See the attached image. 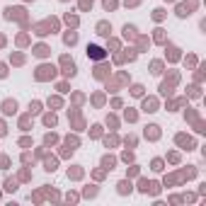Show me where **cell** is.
Listing matches in <instances>:
<instances>
[{
    "mask_svg": "<svg viewBox=\"0 0 206 206\" xmlns=\"http://www.w3.org/2000/svg\"><path fill=\"white\" fill-rule=\"evenodd\" d=\"M87 56L95 58V61H102V58H104V49L95 46V44H90V46H87Z\"/></svg>",
    "mask_w": 206,
    "mask_h": 206,
    "instance_id": "1",
    "label": "cell"
},
{
    "mask_svg": "<svg viewBox=\"0 0 206 206\" xmlns=\"http://www.w3.org/2000/svg\"><path fill=\"white\" fill-rule=\"evenodd\" d=\"M2 112H5V114H15V112H17V102H15V100H7V102L2 104Z\"/></svg>",
    "mask_w": 206,
    "mask_h": 206,
    "instance_id": "2",
    "label": "cell"
},
{
    "mask_svg": "<svg viewBox=\"0 0 206 206\" xmlns=\"http://www.w3.org/2000/svg\"><path fill=\"white\" fill-rule=\"evenodd\" d=\"M109 32H112V27H109L107 22H100V24H97V34H102V36H109Z\"/></svg>",
    "mask_w": 206,
    "mask_h": 206,
    "instance_id": "3",
    "label": "cell"
},
{
    "mask_svg": "<svg viewBox=\"0 0 206 206\" xmlns=\"http://www.w3.org/2000/svg\"><path fill=\"white\" fill-rule=\"evenodd\" d=\"M114 163H116V160H114V158H109V155H104V158H102V165L107 167V170H112V167H114Z\"/></svg>",
    "mask_w": 206,
    "mask_h": 206,
    "instance_id": "4",
    "label": "cell"
},
{
    "mask_svg": "<svg viewBox=\"0 0 206 206\" xmlns=\"http://www.w3.org/2000/svg\"><path fill=\"white\" fill-rule=\"evenodd\" d=\"M143 109H145V112H158V109H155V100H145V102H143Z\"/></svg>",
    "mask_w": 206,
    "mask_h": 206,
    "instance_id": "5",
    "label": "cell"
},
{
    "mask_svg": "<svg viewBox=\"0 0 206 206\" xmlns=\"http://www.w3.org/2000/svg\"><path fill=\"white\" fill-rule=\"evenodd\" d=\"M44 124H46V126H56V116H53V114H46V116H44Z\"/></svg>",
    "mask_w": 206,
    "mask_h": 206,
    "instance_id": "6",
    "label": "cell"
},
{
    "mask_svg": "<svg viewBox=\"0 0 206 206\" xmlns=\"http://www.w3.org/2000/svg\"><path fill=\"white\" fill-rule=\"evenodd\" d=\"M119 192H121V194L131 192V182H119Z\"/></svg>",
    "mask_w": 206,
    "mask_h": 206,
    "instance_id": "7",
    "label": "cell"
},
{
    "mask_svg": "<svg viewBox=\"0 0 206 206\" xmlns=\"http://www.w3.org/2000/svg\"><path fill=\"white\" fill-rule=\"evenodd\" d=\"M145 136H150V138H158V126H148V129H145Z\"/></svg>",
    "mask_w": 206,
    "mask_h": 206,
    "instance_id": "8",
    "label": "cell"
},
{
    "mask_svg": "<svg viewBox=\"0 0 206 206\" xmlns=\"http://www.w3.org/2000/svg\"><path fill=\"white\" fill-rule=\"evenodd\" d=\"M29 112H32V114H39V112H41V104H39V102H32V104H29Z\"/></svg>",
    "mask_w": 206,
    "mask_h": 206,
    "instance_id": "9",
    "label": "cell"
},
{
    "mask_svg": "<svg viewBox=\"0 0 206 206\" xmlns=\"http://www.w3.org/2000/svg\"><path fill=\"white\" fill-rule=\"evenodd\" d=\"M75 41H78V34H75V32L66 34V44H75Z\"/></svg>",
    "mask_w": 206,
    "mask_h": 206,
    "instance_id": "10",
    "label": "cell"
},
{
    "mask_svg": "<svg viewBox=\"0 0 206 206\" xmlns=\"http://www.w3.org/2000/svg\"><path fill=\"white\" fill-rule=\"evenodd\" d=\"M131 95L141 97V95H143V87H141V85H134V87H131Z\"/></svg>",
    "mask_w": 206,
    "mask_h": 206,
    "instance_id": "11",
    "label": "cell"
},
{
    "mask_svg": "<svg viewBox=\"0 0 206 206\" xmlns=\"http://www.w3.org/2000/svg\"><path fill=\"white\" fill-rule=\"evenodd\" d=\"M46 170H49V172L56 170V160H46Z\"/></svg>",
    "mask_w": 206,
    "mask_h": 206,
    "instance_id": "12",
    "label": "cell"
},
{
    "mask_svg": "<svg viewBox=\"0 0 206 206\" xmlns=\"http://www.w3.org/2000/svg\"><path fill=\"white\" fill-rule=\"evenodd\" d=\"M153 170H155V172L163 170V160H153Z\"/></svg>",
    "mask_w": 206,
    "mask_h": 206,
    "instance_id": "13",
    "label": "cell"
},
{
    "mask_svg": "<svg viewBox=\"0 0 206 206\" xmlns=\"http://www.w3.org/2000/svg\"><path fill=\"white\" fill-rule=\"evenodd\" d=\"M5 189H7V192H15L17 187H15V182H10V179H7V182H5Z\"/></svg>",
    "mask_w": 206,
    "mask_h": 206,
    "instance_id": "14",
    "label": "cell"
},
{
    "mask_svg": "<svg viewBox=\"0 0 206 206\" xmlns=\"http://www.w3.org/2000/svg\"><path fill=\"white\" fill-rule=\"evenodd\" d=\"M104 7H107V10H112V7H116V2H114V0H104Z\"/></svg>",
    "mask_w": 206,
    "mask_h": 206,
    "instance_id": "15",
    "label": "cell"
},
{
    "mask_svg": "<svg viewBox=\"0 0 206 206\" xmlns=\"http://www.w3.org/2000/svg\"><path fill=\"white\" fill-rule=\"evenodd\" d=\"M5 75H7V70H5V66L0 63V78H5Z\"/></svg>",
    "mask_w": 206,
    "mask_h": 206,
    "instance_id": "16",
    "label": "cell"
},
{
    "mask_svg": "<svg viewBox=\"0 0 206 206\" xmlns=\"http://www.w3.org/2000/svg\"><path fill=\"white\" fill-rule=\"evenodd\" d=\"M2 134H5V126H2V121H0V136H2Z\"/></svg>",
    "mask_w": 206,
    "mask_h": 206,
    "instance_id": "17",
    "label": "cell"
},
{
    "mask_svg": "<svg viewBox=\"0 0 206 206\" xmlns=\"http://www.w3.org/2000/svg\"><path fill=\"white\" fill-rule=\"evenodd\" d=\"M170 2H172V0H170Z\"/></svg>",
    "mask_w": 206,
    "mask_h": 206,
    "instance_id": "18",
    "label": "cell"
}]
</instances>
